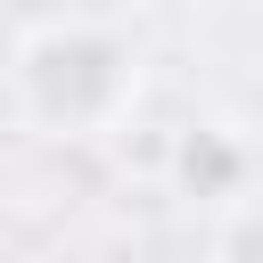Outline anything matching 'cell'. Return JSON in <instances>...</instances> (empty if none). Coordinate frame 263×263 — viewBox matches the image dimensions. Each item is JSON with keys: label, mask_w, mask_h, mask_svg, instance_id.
<instances>
[{"label": "cell", "mask_w": 263, "mask_h": 263, "mask_svg": "<svg viewBox=\"0 0 263 263\" xmlns=\"http://www.w3.org/2000/svg\"><path fill=\"white\" fill-rule=\"evenodd\" d=\"M140 58L99 16H33L8 49V107L41 140H99L132 115Z\"/></svg>", "instance_id": "cell-1"}, {"label": "cell", "mask_w": 263, "mask_h": 263, "mask_svg": "<svg viewBox=\"0 0 263 263\" xmlns=\"http://www.w3.org/2000/svg\"><path fill=\"white\" fill-rule=\"evenodd\" d=\"M33 16H66V0H16V25H33Z\"/></svg>", "instance_id": "cell-2"}]
</instances>
